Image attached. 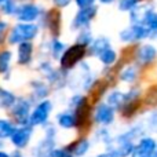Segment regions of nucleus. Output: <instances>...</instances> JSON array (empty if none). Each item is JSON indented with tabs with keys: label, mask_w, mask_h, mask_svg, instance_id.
<instances>
[{
	"label": "nucleus",
	"mask_w": 157,
	"mask_h": 157,
	"mask_svg": "<svg viewBox=\"0 0 157 157\" xmlns=\"http://www.w3.org/2000/svg\"><path fill=\"white\" fill-rule=\"evenodd\" d=\"M106 103L110 105L114 110H120V109H123V106H124V103H125V94L119 91V90H114V91L108 94V97H106Z\"/></svg>",
	"instance_id": "4468645a"
},
{
	"label": "nucleus",
	"mask_w": 157,
	"mask_h": 157,
	"mask_svg": "<svg viewBox=\"0 0 157 157\" xmlns=\"http://www.w3.org/2000/svg\"><path fill=\"white\" fill-rule=\"evenodd\" d=\"M2 8H3V11H4V14H10V15H14V14L17 13V10H18V7H17L14 0H6V2L3 3Z\"/></svg>",
	"instance_id": "bb28decb"
},
{
	"label": "nucleus",
	"mask_w": 157,
	"mask_h": 157,
	"mask_svg": "<svg viewBox=\"0 0 157 157\" xmlns=\"http://www.w3.org/2000/svg\"><path fill=\"white\" fill-rule=\"evenodd\" d=\"M50 157H73L72 152L65 147H54L52 152L50 153Z\"/></svg>",
	"instance_id": "cd10ccee"
},
{
	"label": "nucleus",
	"mask_w": 157,
	"mask_h": 157,
	"mask_svg": "<svg viewBox=\"0 0 157 157\" xmlns=\"http://www.w3.org/2000/svg\"><path fill=\"white\" fill-rule=\"evenodd\" d=\"M95 141L102 142V144H105L106 146H109V145L112 144V141H113V136L110 135V132H109L108 128L102 127L95 132Z\"/></svg>",
	"instance_id": "5701e85b"
},
{
	"label": "nucleus",
	"mask_w": 157,
	"mask_h": 157,
	"mask_svg": "<svg viewBox=\"0 0 157 157\" xmlns=\"http://www.w3.org/2000/svg\"><path fill=\"white\" fill-rule=\"evenodd\" d=\"M97 157H117V155L114 152H112V150H109V149H106V152H103V153H99Z\"/></svg>",
	"instance_id": "2f4dec72"
},
{
	"label": "nucleus",
	"mask_w": 157,
	"mask_h": 157,
	"mask_svg": "<svg viewBox=\"0 0 157 157\" xmlns=\"http://www.w3.org/2000/svg\"><path fill=\"white\" fill-rule=\"evenodd\" d=\"M0 157H11L10 155H7L6 152H0Z\"/></svg>",
	"instance_id": "c9c22d12"
},
{
	"label": "nucleus",
	"mask_w": 157,
	"mask_h": 157,
	"mask_svg": "<svg viewBox=\"0 0 157 157\" xmlns=\"http://www.w3.org/2000/svg\"><path fill=\"white\" fill-rule=\"evenodd\" d=\"M6 28H7V22L0 21V35H2V33L6 30Z\"/></svg>",
	"instance_id": "72a5a7b5"
},
{
	"label": "nucleus",
	"mask_w": 157,
	"mask_h": 157,
	"mask_svg": "<svg viewBox=\"0 0 157 157\" xmlns=\"http://www.w3.org/2000/svg\"><path fill=\"white\" fill-rule=\"evenodd\" d=\"M95 13H97V8L95 7H87V8H81L80 11L76 14L73 19V28H84L90 24L92 18H94Z\"/></svg>",
	"instance_id": "9d476101"
},
{
	"label": "nucleus",
	"mask_w": 157,
	"mask_h": 157,
	"mask_svg": "<svg viewBox=\"0 0 157 157\" xmlns=\"http://www.w3.org/2000/svg\"><path fill=\"white\" fill-rule=\"evenodd\" d=\"M90 147H91V142H90L88 139L83 138V139H80L78 142H76V144H75L69 150L72 152L73 157H84L87 153H88Z\"/></svg>",
	"instance_id": "2eb2a0df"
},
{
	"label": "nucleus",
	"mask_w": 157,
	"mask_h": 157,
	"mask_svg": "<svg viewBox=\"0 0 157 157\" xmlns=\"http://www.w3.org/2000/svg\"><path fill=\"white\" fill-rule=\"evenodd\" d=\"M152 30L146 26V25H142V24H136L134 26L128 28V29H124L121 33H120V39L123 41H135V40H141V39H145L150 35Z\"/></svg>",
	"instance_id": "423d86ee"
},
{
	"label": "nucleus",
	"mask_w": 157,
	"mask_h": 157,
	"mask_svg": "<svg viewBox=\"0 0 157 157\" xmlns=\"http://www.w3.org/2000/svg\"><path fill=\"white\" fill-rule=\"evenodd\" d=\"M11 58H13V54L11 51H2L0 52V73H6L10 68L11 63Z\"/></svg>",
	"instance_id": "b1692460"
},
{
	"label": "nucleus",
	"mask_w": 157,
	"mask_h": 157,
	"mask_svg": "<svg viewBox=\"0 0 157 157\" xmlns=\"http://www.w3.org/2000/svg\"><path fill=\"white\" fill-rule=\"evenodd\" d=\"M87 103V99L84 95L81 94H75L73 97L69 99V109L73 112H80L83 110V108L86 106Z\"/></svg>",
	"instance_id": "6ab92c4d"
},
{
	"label": "nucleus",
	"mask_w": 157,
	"mask_h": 157,
	"mask_svg": "<svg viewBox=\"0 0 157 157\" xmlns=\"http://www.w3.org/2000/svg\"><path fill=\"white\" fill-rule=\"evenodd\" d=\"M156 57H157V50L152 44H145L136 52V59L142 65H147V63L153 62L156 59Z\"/></svg>",
	"instance_id": "f8f14e48"
},
{
	"label": "nucleus",
	"mask_w": 157,
	"mask_h": 157,
	"mask_svg": "<svg viewBox=\"0 0 157 157\" xmlns=\"http://www.w3.org/2000/svg\"><path fill=\"white\" fill-rule=\"evenodd\" d=\"M15 131V125L6 119H0V139L11 138Z\"/></svg>",
	"instance_id": "a211bd4d"
},
{
	"label": "nucleus",
	"mask_w": 157,
	"mask_h": 157,
	"mask_svg": "<svg viewBox=\"0 0 157 157\" xmlns=\"http://www.w3.org/2000/svg\"><path fill=\"white\" fill-rule=\"evenodd\" d=\"M92 41V36L91 33H90V30H81L80 35H78V39H77V44H80V46H88V44H91Z\"/></svg>",
	"instance_id": "a878e982"
},
{
	"label": "nucleus",
	"mask_w": 157,
	"mask_h": 157,
	"mask_svg": "<svg viewBox=\"0 0 157 157\" xmlns=\"http://www.w3.org/2000/svg\"><path fill=\"white\" fill-rule=\"evenodd\" d=\"M39 33L37 25L32 22H21L15 25L8 36V43L10 44H19L22 41H29L35 39Z\"/></svg>",
	"instance_id": "f257e3e1"
},
{
	"label": "nucleus",
	"mask_w": 157,
	"mask_h": 157,
	"mask_svg": "<svg viewBox=\"0 0 157 157\" xmlns=\"http://www.w3.org/2000/svg\"><path fill=\"white\" fill-rule=\"evenodd\" d=\"M52 110V103L47 99H41L40 102L36 105V108L30 112L29 116V125L35 127V125H43L47 123L50 117V113Z\"/></svg>",
	"instance_id": "f03ea898"
},
{
	"label": "nucleus",
	"mask_w": 157,
	"mask_h": 157,
	"mask_svg": "<svg viewBox=\"0 0 157 157\" xmlns=\"http://www.w3.org/2000/svg\"><path fill=\"white\" fill-rule=\"evenodd\" d=\"M15 15L21 22H33L40 15V8L35 4H24L18 7Z\"/></svg>",
	"instance_id": "1a4fd4ad"
},
{
	"label": "nucleus",
	"mask_w": 157,
	"mask_h": 157,
	"mask_svg": "<svg viewBox=\"0 0 157 157\" xmlns=\"http://www.w3.org/2000/svg\"><path fill=\"white\" fill-rule=\"evenodd\" d=\"M138 2L139 0H121L119 7L121 11H130V10H132V8H135V6L138 4Z\"/></svg>",
	"instance_id": "c756f323"
},
{
	"label": "nucleus",
	"mask_w": 157,
	"mask_h": 157,
	"mask_svg": "<svg viewBox=\"0 0 157 157\" xmlns=\"http://www.w3.org/2000/svg\"><path fill=\"white\" fill-rule=\"evenodd\" d=\"M112 2H114V0H101V3H105V4H109Z\"/></svg>",
	"instance_id": "e433bc0d"
},
{
	"label": "nucleus",
	"mask_w": 157,
	"mask_h": 157,
	"mask_svg": "<svg viewBox=\"0 0 157 157\" xmlns=\"http://www.w3.org/2000/svg\"><path fill=\"white\" fill-rule=\"evenodd\" d=\"M110 47V43H109V40L106 37H98L97 40L91 41V47H90V51H91L92 55H99L101 52L103 51V50L109 48Z\"/></svg>",
	"instance_id": "f3484780"
},
{
	"label": "nucleus",
	"mask_w": 157,
	"mask_h": 157,
	"mask_svg": "<svg viewBox=\"0 0 157 157\" xmlns=\"http://www.w3.org/2000/svg\"><path fill=\"white\" fill-rule=\"evenodd\" d=\"M98 58H99V61L103 63V65L109 66V65H112V63L116 62L117 54H116V51H114V50H112L110 47H109V48L103 50V51L98 55Z\"/></svg>",
	"instance_id": "412c9836"
},
{
	"label": "nucleus",
	"mask_w": 157,
	"mask_h": 157,
	"mask_svg": "<svg viewBox=\"0 0 157 157\" xmlns=\"http://www.w3.org/2000/svg\"><path fill=\"white\" fill-rule=\"evenodd\" d=\"M33 134V127L29 124L21 125L19 128H15L14 134L11 135V142L15 147L18 149H24L30 141V136Z\"/></svg>",
	"instance_id": "0eeeda50"
},
{
	"label": "nucleus",
	"mask_w": 157,
	"mask_h": 157,
	"mask_svg": "<svg viewBox=\"0 0 157 157\" xmlns=\"http://www.w3.org/2000/svg\"><path fill=\"white\" fill-rule=\"evenodd\" d=\"M54 3L58 7H66V6L71 3V0H54Z\"/></svg>",
	"instance_id": "473e14b6"
},
{
	"label": "nucleus",
	"mask_w": 157,
	"mask_h": 157,
	"mask_svg": "<svg viewBox=\"0 0 157 157\" xmlns=\"http://www.w3.org/2000/svg\"><path fill=\"white\" fill-rule=\"evenodd\" d=\"M146 128H150L152 131L157 132V110L152 112L146 120Z\"/></svg>",
	"instance_id": "c85d7f7f"
},
{
	"label": "nucleus",
	"mask_w": 157,
	"mask_h": 157,
	"mask_svg": "<svg viewBox=\"0 0 157 157\" xmlns=\"http://www.w3.org/2000/svg\"><path fill=\"white\" fill-rule=\"evenodd\" d=\"M15 102H17L15 95H14L13 92H10L0 87V108H3V109L13 108Z\"/></svg>",
	"instance_id": "dca6fc26"
},
{
	"label": "nucleus",
	"mask_w": 157,
	"mask_h": 157,
	"mask_svg": "<svg viewBox=\"0 0 157 157\" xmlns=\"http://www.w3.org/2000/svg\"><path fill=\"white\" fill-rule=\"evenodd\" d=\"M86 54V48L84 46H80V44H75V46L69 47L68 50L63 51V54L61 55V68L62 69H71L73 68L76 63H78L81 61V58Z\"/></svg>",
	"instance_id": "7ed1b4c3"
},
{
	"label": "nucleus",
	"mask_w": 157,
	"mask_h": 157,
	"mask_svg": "<svg viewBox=\"0 0 157 157\" xmlns=\"http://www.w3.org/2000/svg\"><path fill=\"white\" fill-rule=\"evenodd\" d=\"M32 88H33V94L36 98L39 99H44L48 95V87L41 81H33L32 83Z\"/></svg>",
	"instance_id": "4be33fe9"
},
{
	"label": "nucleus",
	"mask_w": 157,
	"mask_h": 157,
	"mask_svg": "<svg viewBox=\"0 0 157 157\" xmlns=\"http://www.w3.org/2000/svg\"><path fill=\"white\" fill-rule=\"evenodd\" d=\"M95 0H76L77 6L80 8H87V7H92Z\"/></svg>",
	"instance_id": "7c9ffc66"
},
{
	"label": "nucleus",
	"mask_w": 157,
	"mask_h": 157,
	"mask_svg": "<svg viewBox=\"0 0 157 157\" xmlns=\"http://www.w3.org/2000/svg\"><path fill=\"white\" fill-rule=\"evenodd\" d=\"M11 157H13V156H11ZM14 157H22V156H19L18 153H15V156H14Z\"/></svg>",
	"instance_id": "4c0bfd02"
},
{
	"label": "nucleus",
	"mask_w": 157,
	"mask_h": 157,
	"mask_svg": "<svg viewBox=\"0 0 157 157\" xmlns=\"http://www.w3.org/2000/svg\"><path fill=\"white\" fill-rule=\"evenodd\" d=\"M63 51H65V46H63V43H61L59 40H52V43H51L52 57L54 58H61V55L63 54Z\"/></svg>",
	"instance_id": "393cba45"
},
{
	"label": "nucleus",
	"mask_w": 157,
	"mask_h": 157,
	"mask_svg": "<svg viewBox=\"0 0 157 157\" xmlns=\"http://www.w3.org/2000/svg\"><path fill=\"white\" fill-rule=\"evenodd\" d=\"M33 54V44L30 41H22L18 46V63L28 65L32 61Z\"/></svg>",
	"instance_id": "ddd939ff"
},
{
	"label": "nucleus",
	"mask_w": 157,
	"mask_h": 157,
	"mask_svg": "<svg viewBox=\"0 0 157 157\" xmlns=\"http://www.w3.org/2000/svg\"><path fill=\"white\" fill-rule=\"evenodd\" d=\"M156 146H157V141L153 136L144 135L135 144L134 150L130 155V157H149L150 153L156 149Z\"/></svg>",
	"instance_id": "39448f33"
},
{
	"label": "nucleus",
	"mask_w": 157,
	"mask_h": 157,
	"mask_svg": "<svg viewBox=\"0 0 157 157\" xmlns=\"http://www.w3.org/2000/svg\"><path fill=\"white\" fill-rule=\"evenodd\" d=\"M136 76H138L136 66H127L120 72V80L124 81V83H134Z\"/></svg>",
	"instance_id": "aec40b11"
},
{
	"label": "nucleus",
	"mask_w": 157,
	"mask_h": 157,
	"mask_svg": "<svg viewBox=\"0 0 157 157\" xmlns=\"http://www.w3.org/2000/svg\"><path fill=\"white\" fill-rule=\"evenodd\" d=\"M13 116L21 125L29 124L30 116V102L28 99H21L14 103L13 106Z\"/></svg>",
	"instance_id": "6e6552de"
},
{
	"label": "nucleus",
	"mask_w": 157,
	"mask_h": 157,
	"mask_svg": "<svg viewBox=\"0 0 157 157\" xmlns=\"http://www.w3.org/2000/svg\"><path fill=\"white\" fill-rule=\"evenodd\" d=\"M57 121H58V125L65 130H71V128H75L78 123V119H77V114L76 112L73 110H65V112H61L58 113L57 116Z\"/></svg>",
	"instance_id": "9b49d317"
},
{
	"label": "nucleus",
	"mask_w": 157,
	"mask_h": 157,
	"mask_svg": "<svg viewBox=\"0 0 157 157\" xmlns=\"http://www.w3.org/2000/svg\"><path fill=\"white\" fill-rule=\"evenodd\" d=\"M149 157H157V146H156V149L153 150L152 153H150V156H149Z\"/></svg>",
	"instance_id": "f704fd0d"
},
{
	"label": "nucleus",
	"mask_w": 157,
	"mask_h": 157,
	"mask_svg": "<svg viewBox=\"0 0 157 157\" xmlns=\"http://www.w3.org/2000/svg\"><path fill=\"white\" fill-rule=\"evenodd\" d=\"M40 157H50V155L48 156H40Z\"/></svg>",
	"instance_id": "58836bf2"
},
{
	"label": "nucleus",
	"mask_w": 157,
	"mask_h": 157,
	"mask_svg": "<svg viewBox=\"0 0 157 157\" xmlns=\"http://www.w3.org/2000/svg\"><path fill=\"white\" fill-rule=\"evenodd\" d=\"M114 109L106 102H102L94 110V121L102 127H108L114 121Z\"/></svg>",
	"instance_id": "20e7f679"
},
{
	"label": "nucleus",
	"mask_w": 157,
	"mask_h": 157,
	"mask_svg": "<svg viewBox=\"0 0 157 157\" xmlns=\"http://www.w3.org/2000/svg\"><path fill=\"white\" fill-rule=\"evenodd\" d=\"M0 147H2V139H0Z\"/></svg>",
	"instance_id": "ea45409f"
}]
</instances>
